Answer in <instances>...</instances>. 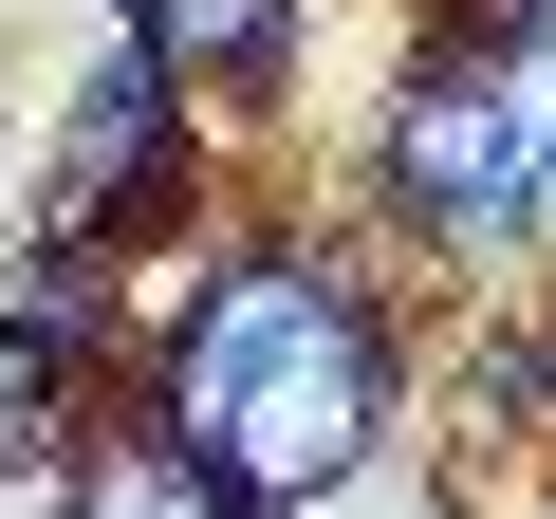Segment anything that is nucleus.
<instances>
[{
  "instance_id": "1",
  "label": "nucleus",
  "mask_w": 556,
  "mask_h": 519,
  "mask_svg": "<svg viewBox=\"0 0 556 519\" xmlns=\"http://www.w3.org/2000/svg\"><path fill=\"white\" fill-rule=\"evenodd\" d=\"M390 427H408V316H390V279L316 260L298 223H204V316H186V353L130 390L112 445H130L186 519H298V501H334Z\"/></svg>"
},
{
  "instance_id": "2",
  "label": "nucleus",
  "mask_w": 556,
  "mask_h": 519,
  "mask_svg": "<svg viewBox=\"0 0 556 519\" xmlns=\"http://www.w3.org/2000/svg\"><path fill=\"white\" fill-rule=\"evenodd\" d=\"M353 167H371V223H390L408 260H501V241L538 223V186H556V56H538V75H445V56H408Z\"/></svg>"
},
{
  "instance_id": "3",
  "label": "nucleus",
  "mask_w": 556,
  "mask_h": 519,
  "mask_svg": "<svg viewBox=\"0 0 556 519\" xmlns=\"http://www.w3.org/2000/svg\"><path fill=\"white\" fill-rule=\"evenodd\" d=\"M186 167H204L186 93L112 38V56L75 75L56 149H38V223H20V260H149V241H186Z\"/></svg>"
},
{
  "instance_id": "4",
  "label": "nucleus",
  "mask_w": 556,
  "mask_h": 519,
  "mask_svg": "<svg viewBox=\"0 0 556 519\" xmlns=\"http://www.w3.org/2000/svg\"><path fill=\"white\" fill-rule=\"evenodd\" d=\"M298 20H316V0H130V56L186 93V112H278V93H298Z\"/></svg>"
},
{
  "instance_id": "5",
  "label": "nucleus",
  "mask_w": 556,
  "mask_h": 519,
  "mask_svg": "<svg viewBox=\"0 0 556 519\" xmlns=\"http://www.w3.org/2000/svg\"><path fill=\"white\" fill-rule=\"evenodd\" d=\"M538 445H556V298H538Z\"/></svg>"
},
{
  "instance_id": "6",
  "label": "nucleus",
  "mask_w": 556,
  "mask_h": 519,
  "mask_svg": "<svg viewBox=\"0 0 556 519\" xmlns=\"http://www.w3.org/2000/svg\"><path fill=\"white\" fill-rule=\"evenodd\" d=\"M445 519H464V501H445Z\"/></svg>"
},
{
  "instance_id": "7",
  "label": "nucleus",
  "mask_w": 556,
  "mask_h": 519,
  "mask_svg": "<svg viewBox=\"0 0 556 519\" xmlns=\"http://www.w3.org/2000/svg\"><path fill=\"white\" fill-rule=\"evenodd\" d=\"M538 519H556V501H538Z\"/></svg>"
}]
</instances>
